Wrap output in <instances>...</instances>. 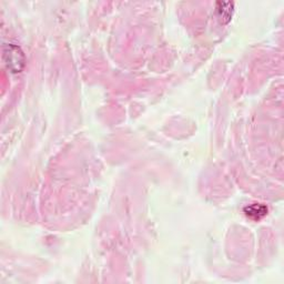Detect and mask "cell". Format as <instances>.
Instances as JSON below:
<instances>
[{
	"instance_id": "obj_2",
	"label": "cell",
	"mask_w": 284,
	"mask_h": 284,
	"mask_svg": "<svg viewBox=\"0 0 284 284\" xmlns=\"http://www.w3.org/2000/svg\"><path fill=\"white\" fill-rule=\"evenodd\" d=\"M243 211L245 213V215L255 221L261 220L263 216H266L268 214V208L262 205V203H253V205L245 207Z\"/></svg>"
},
{
	"instance_id": "obj_1",
	"label": "cell",
	"mask_w": 284,
	"mask_h": 284,
	"mask_svg": "<svg viewBox=\"0 0 284 284\" xmlns=\"http://www.w3.org/2000/svg\"><path fill=\"white\" fill-rule=\"evenodd\" d=\"M2 53L3 63L12 73H18L22 71L23 67H25L26 59L20 47L11 44L3 45Z\"/></svg>"
},
{
	"instance_id": "obj_3",
	"label": "cell",
	"mask_w": 284,
	"mask_h": 284,
	"mask_svg": "<svg viewBox=\"0 0 284 284\" xmlns=\"http://www.w3.org/2000/svg\"><path fill=\"white\" fill-rule=\"evenodd\" d=\"M217 15L223 23L228 22L232 17V11H233V3L231 2H217Z\"/></svg>"
}]
</instances>
